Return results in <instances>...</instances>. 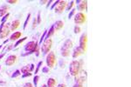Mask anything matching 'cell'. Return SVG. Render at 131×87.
<instances>
[{
	"label": "cell",
	"mask_w": 131,
	"mask_h": 87,
	"mask_svg": "<svg viewBox=\"0 0 131 87\" xmlns=\"http://www.w3.org/2000/svg\"><path fill=\"white\" fill-rule=\"evenodd\" d=\"M38 47H39V44H38V42H36V41L28 42V44H26V45H25V50H26L27 52L22 54V56H23V57H25V56H28V55H30V54H32L33 52L36 51V50L38 49Z\"/></svg>",
	"instance_id": "cell-2"
},
{
	"label": "cell",
	"mask_w": 131,
	"mask_h": 87,
	"mask_svg": "<svg viewBox=\"0 0 131 87\" xmlns=\"http://www.w3.org/2000/svg\"><path fill=\"white\" fill-rule=\"evenodd\" d=\"M18 3V0H7V4H11V5H15Z\"/></svg>",
	"instance_id": "cell-32"
},
{
	"label": "cell",
	"mask_w": 131,
	"mask_h": 87,
	"mask_svg": "<svg viewBox=\"0 0 131 87\" xmlns=\"http://www.w3.org/2000/svg\"><path fill=\"white\" fill-rule=\"evenodd\" d=\"M37 19V23L38 24H40V22H41V18H40V12H39L38 13V17L36 18Z\"/></svg>",
	"instance_id": "cell-35"
},
{
	"label": "cell",
	"mask_w": 131,
	"mask_h": 87,
	"mask_svg": "<svg viewBox=\"0 0 131 87\" xmlns=\"http://www.w3.org/2000/svg\"><path fill=\"white\" fill-rule=\"evenodd\" d=\"M47 2H48V1H46V0H42V1H40V4H41V5H45V4H46Z\"/></svg>",
	"instance_id": "cell-40"
},
{
	"label": "cell",
	"mask_w": 131,
	"mask_h": 87,
	"mask_svg": "<svg viewBox=\"0 0 131 87\" xmlns=\"http://www.w3.org/2000/svg\"><path fill=\"white\" fill-rule=\"evenodd\" d=\"M8 10H9V7L7 6V5H3L1 8H0V17H4L5 16L7 13H9L8 12Z\"/></svg>",
	"instance_id": "cell-17"
},
{
	"label": "cell",
	"mask_w": 131,
	"mask_h": 87,
	"mask_svg": "<svg viewBox=\"0 0 131 87\" xmlns=\"http://www.w3.org/2000/svg\"><path fill=\"white\" fill-rule=\"evenodd\" d=\"M26 38H27V37H23V38L19 39V40L16 42V44H15L13 45V47H17V46H19V44H21L23 43L24 41H25V40H26Z\"/></svg>",
	"instance_id": "cell-22"
},
{
	"label": "cell",
	"mask_w": 131,
	"mask_h": 87,
	"mask_svg": "<svg viewBox=\"0 0 131 87\" xmlns=\"http://www.w3.org/2000/svg\"><path fill=\"white\" fill-rule=\"evenodd\" d=\"M41 87H47V85H43Z\"/></svg>",
	"instance_id": "cell-46"
},
{
	"label": "cell",
	"mask_w": 131,
	"mask_h": 87,
	"mask_svg": "<svg viewBox=\"0 0 131 87\" xmlns=\"http://www.w3.org/2000/svg\"><path fill=\"white\" fill-rule=\"evenodd\" d=\"M32 76V72H27V73H25L23 74V76H22V78H27V77H31Z\"/></svg>",
	"instance_id": "cell-36"
},
{
	"label": "cell",
	"mask_w": 131,
	"mask_h": 87,
	"mask_svg": "<svg viewBox=\"0 0 131 87\" xmlns=\"http://www.w3.org/2000/svg\"><path fill=\"white\" fill-rule=\"evenodd\" d=\"M86 15L83 12H78V13L76 14L75 16H74V23L76 25H83V24L86 22Z\"/></svg>",
	"instance_id": "cell-9"
},
{
	"label": "cell",
	"mask_w": 131,
	"mask_h": 87,
	"mask_svg": "<svg viewBox=\"0 0 131 87\" xmlns=\"http://www.w3.org/2000/svg\"><path fill=\"white\" fill-rule=\"evenodd\" d=\"M52 45H53V40L51 38H46L45 39L43 44H42V48L41 50L43 52L44 55H46L50 52L51 48H52Z\"/></svg>",
	"instance_id": "cell-4"
},
{
	"label": "cell",
	"mask_w": 131,
	"mask_h": 87,
	"mask_svg": "<svg viewBox=\"0 0 131 87\" xmlns=\"http://www.w3.org/2000/svg\"><path fill=\"white\" fill-rule=\"evenodd\" d=\"M5 57V53H3V54H1V55H0V60L2 59L3 57Z\"/></svg>",
	"instance_id": "cell-44"
},
{
	"label": "cell",
	"mask_w": 131,
	"mask_h": 87,
	"mask_svg": "<svg viewBox=\"0 0 131 87\" xmlns=\"http://www.w3.org/2000/svg\"><path fill=\"white\" fill-rule=\"evenodd\" d=\"M58 87H66V85H64V84H60V85H58Z\"/></svg>",
	"instance_id": "cell-43"
},
{
	"label": "cell",
	"mask_w": 131,
	"mask_h": 87,
	"mask_svg": "<svg viewBox=\"0 0 131 87\" xmlns=\"http://www.w3.org/2000/svg\"><path fill=\"white\" fill-rule=\"evenodd\" d=\"M78 10L79 11H81L80 12L87 11V1H86V0L85 1H84V0L81 1V4H79V5H78Z\"/></svg>",
	"instance_id": "cell-13"
},
{
	"label": "cell",
	"mask_w": 131,
	"mask_h": 87,
	"mask_svg": "<svg viewBox=\"0 0 131 87\" xmlns=\"http://www.w3.org/2000/svg\"><path fill=\"white\" fill-rule=\"evenodd\" d=\"M39 77L38 75H36L33 78V83H34V86L36 87L38 85V82H39Z\"/></svg>",
	"instance_id": "cell-28"
},
{
	"label": "cell",
	"mask_w": 131,
	"mask_h": 87,
	"mask_svg": "<svg viewBox=\"0 0 131 87\" xmlns=\"http://www.w3.org/2000/svg\"><path fill=\"white\" fill-rule=\"evenodd\" d=\"M73 46H74V43L72 41L71 39H67L66 41L64 42L63 44V46H62V50H71L73 48Z\"/></svg>",
	"instance_id": "cell-11"
},
{
	"label": "cell",
	"mask_w": 131,
	"mask_h": 87,
	"mask_svg": "<svg viewBox=\"0 0 131 87\" xmlns=\"http://www.w3.org/2000/svg\"><path fill=\"white\" fill-rule=\"evenodd\" d=\"M38 23H37V19L35 18L34 19H33V23H32V29H35V27L37 26Z\"/></svg>",
	"instance_id": "cell-33"
},
{
	"label": "cell",
	"mask_w": 131,
	"mask_h": 87,
	"mask_svg": "<svg viewBox=\"0 0 131 87\" xmlns=\"http://www.w3.org/2000/svg\"><path fill=\"white\" fill-rule=\"evenodd\" d=\"M21 35H22V32L20 31H16V32H14L13 34L10 37V40L11 41H14V40H17V39H19V37H21Z\"/></svg>",
	"instance_id": "cell-18"
},
{
	"label": "cell",
	"mask_w": 131,
	"mask_h": 87,
	"mask_svg": "<svg viewBox=\"0 0 131 87\" xmlns=\"http://www.w3.org/2000/svg\"><path fill=\"white\" fill-rule=\"evenodd\" d=\"M74 31L75 34H78V33H80V32L81 31V28L79 26V25H75L74 26Z\"/></svg>",
	"instance_id": "cell-25"
},
{
	"label": "cell",
	"mask_w": 131,
	"mask_h": 87,
	"mask_svg": "<svg viewBox=\"0 0 131 87\" xmlns=\"http://www.w3.org/2000/svg\"><path fill=\"white\" fill-rule=\"evenodd\" d=\"M19 25H20V21L19 20H14L12 24H11V31H14L15 30H17L18 28L19 27Z\"/></svg>",
	"instance_id": "cell-16"
},
{
	"label": "cell",
	"mask_w": 131,
	"mask_h": 87,
	"mask_svg": "<svg viewBox=\"0 0 131 87\" xmlns=\"http://www.w3.org/2000/svg\"><path fill=\"white\" fill-rule=\"evenodd\" d=\"M54 32H55V31H54V27H53V25H52V27L50 28V30L47 31V33H46V39L50 38V37L54 34Z\"/></svg>",
	"instance_id": "cell-20"
},
{
	"label": "cell",
	"mask_w": 131,
	"mask_h": 87,
	"mask_svg": "<svg viewBox=\"0 0 131 87\" xmlns=\"http://www.w3.org/2000/svg\"><path fill=\"white\" fill-rule=\"evenodd\" d=\"M5 81L0 80V85H5Z\"/></svg>",
	"instance_id": "cell-45"
},
{
	"label": "cell",
	"mask_w": 131,
	"mask_h": 87,
	"mask_svg": "<svg viewBox=\"0 0 131 87\" xmlns=\"http://www.w3.org/2000/svg\"><path fill=\"white\" fill-rule=\"evenodd\" d=\"M16 60H17L16 55H10L9 57H7V59L5 60V64H6L7 66L13 65V64L16 63Z\"/></svg>",
	"instance_id": "cell-10"
},
{
	"label": "cell",
	"mask_w": 131,
	"mask_h": 87,
	"mask_svg": "<svg viewBox=\"0 0 131 87\" xmlns=\"http://www.w3.org/2000/svg\"><path fill=\"white\" fill-rule=\"evenodd\" d=\"M0 70H1V65H0Z\"/></svg>",
	"instance_id": "cell-47"
},
{
	"label": "cell",
	"mask_w": 131,
	"mask_h": 87,
	"mask_svg": "<svg viewBox=\"0 0 131 87\" xmlns=\"http://www.w3.org/2000/svg\"><path fill=\"white\" fill-rule=\"evenodd\" d=\"M67 1H63V0H59L58 1V4L57 5L55 6L54 8V11H55L56 13H62L64 12L65 10H66V7H67Z\"/></svg>",
	"instance_id": "cell-8"
},
{
	"label": "cell",
	"mask_w": 131,
	"mask_h": 87,
	"mask_svg": "<svg viewBox=\"0 0 131 87\" xmlns=\"http://www.w3.org/2000/svg\"><path fill=\"white\" fill-rule=\"evenodd\" d=\"M58 1H59V0H57V1H55V2L53 3V5H52V7H51V10H53L54 8H55V6L57 5V4H58Z\"/></svg>",
	"instance_id": "cell-37"
},
{
	"label": "cell",
	"mask_w": 131,
	"mask_h": 87,
	"mask_svg": "<svg viewBox=\"0 0 131 87\" xmlns=\"http://www.w3.org/2000/svg\"><path fill=\"white\" fill-rule=\"evenodd\" d=\"M9 16H10V13H7L5 16H4V18L2 19V23H1V25H3V24H5V22L7 21V19H9Z\"/></svg>",
	"instance_id": "cell-27"
},
{
	"label": "cell",
	"mask_w": 131,
	"mask_h": 87,
	"mask_svg": "<svg viewBox=\"0 0 131 87\" xmlns=\"http://www.w3.org/2000/svg\"><path fill=\"white\" fill-rule=\"evenodd\" d=\"M24 87H33V86H32V85L31 83H26V84H25Z\"/></svg>",
	"instance_id": "cell-38"
},
{
	"label": "cell",
	"mask_w": 131,
	"mask_h": 87,
	"mask_svg": "<svg viewBox=\"0 0 131 87\" xmlns=\"http://www.w3.org/2000/svg\"><path fill=\"white\" fill-rule=\"evenodd\" d=\"M42 64H43V62H42V61H39V64H38V65H37V68H36V70H35V74H37L38 72H39V69H40V66H41Z\"/></svg>",
	"instance_id": "cell-29"
},
{
	"label": "cell",
	"mask_w": 131,
	"mask_h": 87,
	"mask_svg": "<svg viewBox=\"0 0 131 87\" xmlns=\"http://www.w3.org/2000/svg\"><path fill=\"white\" fill-rule=\"evenodd\" d=\"M53 27H54V31H55L61 30V29L64 27V22L61 20L56 21V23L53 25Z\"/></svg>",
	"instance_id": "cell-14"
},
{
	"label": "cell",
	"mask_w": 131,
	"mask_h": 87,
	"mask_svg": "<svg viewBox=\"0 0 131 87\" xmlns=\"http://www.w3.org/2000/svg\"><path fill=\"white\" fill-rule=\"evenodd\" d=\"M11 31V24L5 23L0 25V39L5 38Z\"/></svg>",
	"instance_id": "cell-3"
},
{
	"label": "cell",
	"mask_w": 131,
	"mask_h": 87,
	"mask_svg": "<svg viewBox=\"0 0 131 87\" xmlns=\"http://www.w3.org/2000/svg\"><path fill=\"white\" fill-rule=\"evenodd\" d=\"M87 71L85 70H81L79 71V73L77 76H75V82L76 84H80V85H82L83 83L87 81Z\"/></svg>",
	"instance_id": "cell-5"
},
{
	"label": "cell",
	"mask_w": 131,
	"mask_h": 87,
	"mask_svg": "<svg viewBox=\"0 0 131 87\" xmlns=\"http://www.w3.org/2000/svg\"><path fill=\"white\" fill-rule=\"evenodd\" d=\"M74 13H75V10H74V9H72L71 12H70V13H69V15H68V19H71L72 17H73V16L74 15Z\"/></svg>",
	"instance_id": "cell-31"
},
{
	"label": "cell",
	"mask_w": 131,
	"mask_h": 87,
	"mask_svg": "<svg viewBox=\"0 0 131 87\" xmlns=\"http://www.w3.org/2000/svg\"><path fill=\"white\" fill-rule=\"evenodd\" d=\"M46 33H47V30H45L43 35H42V37H40V39H39V44H41L42 41H43L44 39H45V37H46Z\"/></svg>",
	"instance_id": "cell-30"
},
{
	"label": "cell",
	"mask_w": 131,
	"mask_h": 87,
	"mask_svg": "<svg viewBox=\"0 0 131 87\" xmlns=\"http://www.w3.org/2000/svg\"><path fill=\"white\" fill-rule=\"evenodd\" d=\"M56 85V79H54V78H50L47 80V87H54Z\"/></svg>",
	"instance_id": "cell-19"
},
{
	"label": "cell",
	"mask_w": 131,
	"mask_h": 87,
	"mask_svg": "<svg viewBox=\"0 0 131 87\" xmlns=\"http://www.w3.org/2000/svg\"><path fill=\"white\" fill-rule=\"evenodd\" d=\"M56 64V57L54 52L50 51L46 56V64L48 68H53Z\"/></svg>",
	"instance_id": "cell-6"
},
{
	"label": "cell",
	"mask_w": 131,
	"mask_h": 87,
	"mask_svg": "<svg viewBox=\"0 0 131 87\" xmlns=\"http://www.w3.org/2000/svg\"><path fill=\"white\" fill-rule=\"evenodd\" d=\"M33 70H34V64H29V65H25L23 68H21V72L23 74H25V73H27V72H32Z\"/></svg>",
	"instance_id": "cell-12"
},
{
	"label": "cell",
	"mask_w": 131,
	"mask_h": 87,
	"mask_svg": "<svg viewBox=\"0 0 131 87\" xmlns=\"http://www.w3.org/2000/svg\"><path fill=\"white\" fill-rule=\"evenodd\" d=\"M81 54H84V52H83L82 50H81V48L78 46V47L74 48V52H73V57H74V58H77V57H78L79 56H81Z\"/></svg>",
	"instance_id": "cell-15"
},
{
	"label": "cell",
	"mask_w": 131,
	"mask_h": 87,
	"mask_svg": "<svg viewBox=\"0 0 131 87\" xmlns=\"http://www.w3.org/2000/svg\"><path fill=\"white\" fill-rule=\"evenodd\" d=\"M30 18H31V13H29L28 14L27 18H26V19H25V23H24V25H23L24 30H25V28H26V26H27V24H28V22H29V20H30Z\"/></svg>",
	"instance_id": "cell-24"
},
{
	"label": "cell",
	"mask_w": 131,
	"mask_h": 87,
	"mask_svg": "<svg viewBox=\"0 0 131 87\" xmlns=\"http://www.w3.org/2000/svg\"><path fill=\"white\" fill-rule=\"evenodd\" d=\"M74 5H75V2H74V1H71V2L69 3V4H67V5L66 10H67V12H70V11L73 9V7L74 6Z\"/></svg>",
	"instance_id": "cell-21"
},
{
	"label": "cell",
	"mask_w": 131,
	"mask_h": 87,
	"mask_svg": "<svg viewBox=\"0 0 131 87\" xmlns=\"http://www.w3.org/2000/svg\"><path fill=\"white\" fill-rule=\"evenodd\" d=\"M49 70H50V68H48V67H44L42 69V71H43V73H48Z\"/></svg>",
	"instance_id": "cell-34"
},
{
	"label": "cell",
	"mask_w": 131,
	"mask_h": 87,
	"mask_svg": "<svg viewBox=\"0 0 131 87\" xmlns=\"http://www.w3.org/2000/svg\"><path fill=\"white\" fill-rule=\"evenodd\" d=\"M20 75H21V71H19V70H17V71L12 75V78H17V77H19V76H20Z\"/></svg>",
	"instance_id": "cell-26"
},
{
	"label": "cell",
	"mask_w": 131,
	"mask_h": 87,
	"mask_svg": "<svg viewBox=\"0 0 131 87\" xmlns=\"http://www.w3.org/2000/svg\"><path fill=\"white\" fill-rule=\"evenodd\" d=\"M35 52H36V56H39V47H38V49L37 50H36V51H35Z\"/></svg>",
	"instance_id": "cell-41"
},
{
	"label": "cell",
	"mask_w": 131,
	"mask_h": 87,
	"mask_svg": "<svg viewBox=\"0 0 131 87\" xmlns=\"http://www.w3.org/2000/svg\"><path fill=\"white\" fill-rule=\"evenodd\" d=\"M61 55L65 57H68V56L70 55V50H62V49H61Z\"/></svg>",
	"instance_id": "cell-23"
},
{
	"label": "cell",
	"mask_w": 131,
	"mask_h": 87,
	"mask_svg": "<svg viewBox=\"0 0 131 87\" xmlns=\"http://www.w3.org/2000/svg\"><path fill=\"white\" fill-rule=\"evenodd\" d=\"M81 64L82 61H78V60H74L70 63V66H69V72L73 77L78 75L79 71H81Z\"/></svg>",
	"instance_id": "cell-1"
},
{
	"label": "cell",
	"mask_w": 131,
	"mask_h": 87,
	"mask_svg": "<svg viewBox=\"0 0 131 87\" xmlns=\"http://www.w3.org/2000/svg\"><path fill=\"white\" fill-rule=\"evenodd\" d=\"M52 3H53V1H52V0L48 1V2H47V5H46V7H49V5H50L51 4H52Z\"/></svg>",
	"instance_id": "cell-42"
},
{
	"label": "cell",
	"mask_w": 131,
	"mask_h": 87,
	"mask_svg": "<svg viewBox=\"0 0 131 87\" xmlns=\"http://www.w3.org/2000/svg\"><path fill=\"white\" fill-rule=\"evenodd\" d=\"M79 47L81 48V50L83 52L85 53L87 51V33H83L81 35V38H80V45Z\"/></svg>",
	"instance_id": "cell-7"
},
{
	"label": "cell",
	"mask_w": 131,
	"mask_h": 87,
	"mask_svg": "<svg viewBox=\"0 0 131 87\" xmlns=\"http://www.w3.org/2000/svg\"><path fill=\"white\" fill-rule=\"evenodd\" d=\"M73 87H83L82 85H80V84H75Z\"/></svg>",
	"instance_id": "cell-39"
}]
</instances>
